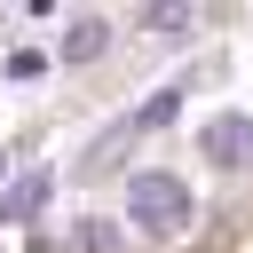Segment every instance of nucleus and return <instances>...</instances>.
Instances as JSON below:
<instances>
[{"label": "nucleus", "instance_id": "nucleus-2", "mask_svg": "<svg viewBox=\"0 0 253 253\" xmlns=\"http://www.w3.org/2000/svg\"><path fill=\"white\" fill-rule=\"evenodd\" d=\"M198 142H206L213 166H245V158H253V119H213Z\"/></svg>", "mask_w": 253, "mask_h": 253}, {"label": "nucleus", "instance_id": "nucleus-4", "mask_svg": "<svg viewBox=\"0 0 253 253\" xmlns=\"http://www.w3.org/2000/svg\"><path fill=\"white\" fill-rule=\"evenodd\" d=\"M95 47H103V24L79 16V24H71V55H95Z\"/></svg>", "mask_w": 253, "mask_h": 253}, {"label": "nucleus", "instance_id": "nucleus-3", "mask_svg": "<svg viewBox=\"0 0 253 253\" xmlns=\"http://www.w3.org/2000/svg\"><path fill=\"white\" fill-rule=\"evenodd\" d=\"M40 198H47V174H32V182H16V190L0 198V213H32Z\"/></svg>", "mask_w": 253, "mask_h": 253}, {"label": "nucleus", "instance_id": "nucleus-1", "mask_svg": "<svg viewBox=\"0 0 253 253\" xmlns=\"http://www.w3.org/2000/svg\"><path fill=\"white\" fill-rule=\"evenodd\" d=\"M126 213H134L150 237H174V229L190 221V182H174V174H134V182H126Z\"/></svg>", "mask_w": 253, "mask_h": 253}]
</instances>
